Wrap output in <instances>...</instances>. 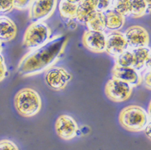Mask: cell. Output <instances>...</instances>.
Returning a JSON list of instances; mask_svg holds the SVG:
<instances>
[{"instance_id":"10","label":"cell","mask_w":151,"mask_h":150,"mask_svg":"<svg viewBox=\"0 0 151 150\" xmlns=\"http://www.w3.org/2000/svg\"><path fill=\"white\" fill-rule=\"evenodd\" d=\"M128 49L124 33L119 31H113L106 35L105 52L109 56L116 59Z\"/></svg>"},{"instance_id":"23","label":"cell","mask_w":151,"mask_h":150,"mask_svg":"<svg viewBox=\"0 0 151 150\" xmlns=\"http://www.w3.org/2000/svg\"><path fill=\"white\" fill-rule=\"evenodd\" d=\"M14 9L12 0H0V13H9Z\"/></svg>"},{"instance_id":"18","label":"cell","mask_w":151,"mask_h":150,"mask_svg":"<svg viewBox=\"0 0 151 150\" xmlns=\"http://www.w3.org/2000/svg\"><path fill=\"white\" fill-rule=\"evenodd\" d=\"M129 16L134 19L143 17L145 14H150V10L145 0H129Z\"/></svg>"},{"instance_id":"6","label":"cell","mask_w":151,"mask_h":150,"mask_svg":"<svg viewBox=\"0 0 151 150\" xmlns=\"http://www.w3.org/2000/svg\"><path fill=\"white\" fill-rule=\"evenodd\" d=\"M105 93L107 98L113 102H124L132 95L133 87L125 82L112 78L105 84Z\"/></svg>"},{"instance_id":"29","label":"cell","mask_w":151,"mask_h":150,"mask_svg":"<svg viewBox=\"0 0 151 150\" xmlns=\"http://www.w3.org/2000/svg\"><path fill=\"white\" fill-rule=\"evenodd\" d=\"M68 2H69V3H74V4H78L81 0H67Z\"/></svg>"},{"instance_id":"19","label":"cell","mask_w":151,"mask_h":150,"mask_svg":"<svg viewBox=\"0 0 151 150\" xmlns=\"http://www.w3.org/2000/svg\"><path fill=\"white\" fill-rule=\"evenodd\" d=\"M77 4L69 3L67 0H60L59 3V11L61 17L69 20L76 19Z\"/></svg>"},{"instance_id":"11","label":"cell","mask_w":151,"mask_h":150,"mask_svg":"<svg viewBox=\"0 0 151 150\" xmlns=\"http://www.w3.org/2000/svg\"><path fill=\"white\" fill-rule=\"evenodd\" d=\"M82 43L84 47L94 53H102L105 52L106 35L104 32L85 31L82 36Z\"/></svg>"},{"instance_id":"25","label":"cell","mask_w":151,"mask_h":150,"mask_svg":"<svg viewBox=\"0 0 151 150\" xmlns=\"http://www.w3.org/2000/svg\"><path fill=\"white\" fill-rule=\"evenodd\" d=\"M14 8L19 11H24L28 9L32 0H12Z\"/></svg>"},{"instance_id":"31","label":"cell","mask_w":151,"mask_h":150,"mask_svg":"<svg viewBox=\"0 0 151 150\" xmlns=\"http://www.w3.org/2000/svg\"><path fill=\"white\" fill-rule=\"evenodd\" d=\"M2 51V46H1V42H0V52Z\"/></svg>"},{"instance_id":"15","label":"cell","mask_w":151,"mask_h":150,"mask_svg":"<svg viewBox=\"0 0 151 150\" xmlns=\"http://www.w3.org/2000/svg\"><path fill=\"white\" fill-rule=\"evenodd\" d=\"M96 0H81L77 4L76 19L80 23H84V21L89 14L96 11Z\"/></svg>"},{"instance_id":"26","label":"cell","mask_w":151,"mask_h":150,"mask_svg":"<svg viewBox=\"0 0 151 150\" xmlns=\"http://www.w3.org/2000/svg\"><path fill=\"white\" fill-rule=\"evenodd\" d=\"M7 69H6V65L5 63V60L3 55L0 54V82L6 78Z\"/></svg>"},{"instance_id":"16","label":"cell","mask_w":151,"mask_h":150,"mask_svg":"<svg viewBox=\"0 0 151 150\" xmlns=\"http://www.w3.org/2000/svg\"><path fill=\"white\" fill-rule=\"evenodd\" d=\"M105 19V27L106 28L113 31H118L122 28L125 22V17L122 14L116 13L112 9L104 13Z\"/></svg>"},{"instance_id":"5","label":"cell","mask_w":151,"mask_h":150,"mask_svg":"<svg viewBox=\"0 0 151 150\" xmlns=\"http://www.w3.org/2000/svg\"><path fill=\"white\" fill-rule=\"evenodd\" d=\"M57 6V0H32L28 7L29 19L32 23L48 19Z\"/></svg>"},{"instance_id":"12","label":"cell","mask_w":151,"mask_h":150,"mask_svg":"<svg viewBox=\"0 0 151 150\" xmlns=\"http://www.w3.org/2000/svg\"><path fill=\"white\" fill-rule=\"evenodd\" d=\"M112 76L113 78L127 83L132 87L138 86L142 83V77L139 72L134 67H121L115 64L112 69Z\"/></svg>"},{"instance_id":"22","label":"cell","mask_w":151,"mask_h":150,"mask_svg":"<svg viewBox=\"0 0 151 150\" xmlns=\"http://www.w3.org/2000/svg\"><path fill=\"white\" fill-rule=\"evenodd\" d=\"M113 0H96V11L105 13L111 9Z\"/></svg>"},{"instance_id":"13","label":"cell","mask_w":151,"mask_h":150,"mask_svg":"<svg viewBox=\"0 0 151 150\" xmlns=\"http://www.w3.org/2000/svg\"><path fill=\"white\" fill-rule=\"evenodd\" d=\"M17 35V27L10 18L0 16V42L7 43Z\"/></svg>"},{"instance_id":"4","label":"cell","mask_w":151,"mask_h":150,"mask_svg":"<svg viewBox=\"0 0 151 150\" xmlns=\"http://www.w3.org/2000/svg\"><path fill=\"white\" fill-rule=\"evenodd\" d=\"M51 37V29L44 22L32 23L27 27L23 38V46L29 50L36 49L47 42Z\"/></svg>"},{"instance_id":"17","label":"cell","mask_w":151,"mask_h":150,"mask_svg":"<svg viewBox=\"0 0 151 150\" xmlns=\"http://www.w3.org/2000/svg\"><path fill=\"white\" fill-rule=\"evenodd\" d=\"M134 56V68L137 72H140L145 67L146 62L150 60V49L148 47H139L131 49Z\"/></svg>"},{"instance_id":"21","label":"cell","mask_w":151,"mask_h":150,"mask_svg":"<svg viewBox=\"0 0 151 150\" xmlns=\"http://www.w3.org/2000/svg\"><path fill=\"white\" fill-rule=\"evenodd\" d=\"M111 9L124 17L129 16V0H113Z\"/></svg>"},{"instance_id":"30","label":"cell","mask_w":151,"mask_h":150,"mask_svg":"<svg viewBox=\"0 0 151 150\" xmlns=\"http://www.w3.org/2000/svg\"><path fill=\"white\" fill-rule=\"evenodd\" d=\"M145 3L147 4V6H148V8L150 10V5H151V1L150 0H145Z\"/></svg>"},{"instance_id":"7","label":"cell","mask_w":151,"mask_h":150,"mask_svg":"<svg viewBox=\"0 0 151 150\" xmlns=\"http://www.w3.org/2000/svg\"><path fill=\"white\" fill-rule=\"evenodd\" d=\"M72 75L61 67H52L44 75V81L51 89L54 91L64 90L72 80Z\"/></svg>"},{"instance_id":"28","label":"cell","mask_w":151,"mask_h":150,"mask_svg":"<svg viewBox=\"0 0 151 150\" xmlns=\"http://www.w3.org/2000/svg\"><path fill=\"white\" fill-rule=\"evenodd\" d=\"M150 123H149L148 124H147V126L145 127V136H147V138L149 139V140H150L151 138V133H150Z\"/></svg>"},{"instance_id":"3","label":"cell","mask_w":151,"mask_h":150,"mask_svg":"<svg viewBox=\"0 0 151 150\" xmlns=\"http://www.w3.org/2000/svg\"><path fill=\"white\" fill-rule=\"evenodd\" d=\"M14 106L19 114L23 117H32L37 115L42 107L40 94L31 88L19 90L15 95Z\"/></svg>"},{"instance_id":"20","label":"cell","mask_w":151,"mask_h":150,"mask_svg":"<svg viewBox=\"0 0 151 150\" xmlns=\"http://www.w3.org/2000/svg\"><path fill=\"white\" fill-rule=\"evenodd\" d=\"M115 64L121 67H134V56L131 49L126 50L122 54L115 59Z\"/></svg>"},{"instance_id":"8","label":"cell","mask_w":151,"mask_h":150,"mask_svg":"<svg viewBox=\"0 0 151 150\" xmlns=\"http://www.w3.org/2000/svg\"><path fill=\"white\" fill-rule=\"evenodd\" d=\"M78 130V125L74 118L66 114L60 116L55 122V133L64 141H71L75 138Z\"/></svg>"},{"instance_id":"24","label":"cell","mask_w":151,"mask_h":150,"mask_svg":"<svg viewBox=\"0 0 151 150\" xmlns=\"http://www.w3.org/2000/svg\"><path fill=\"white\" fill-rule=\"evenodd\" d=\"M0 150H19L16 144L11 140L3 139L0 141Z\"/></svg>"},{"instance_id":"1","label":"cell","mask_w":151,"mask_h":150,"mask_svg":"<svg viewBox=\"0 0 151 150\" xmlns=\"http://www.w3.org/2000/svg\"><path fill=\"white\" fill-rule=\"evenodd\" d=\"M67 43L65 35L50 38L44 45L23 55L18 64V73L23 77H29L46 72L62 57Z\"/></svg>"},{"instance_id":"14","label":"cell","mask_w":151,"mask_h":150,"mask_svg":"<svg viewBox=\"0 0 151 150\" xmlns=\"http://www.w3.org/2000/svg\"><path fill=\"white\" fill-rule=\"evenodd\" d=\"M84 24L89 31L104 32L106 28L105 14L103 12L94 11L88 16Z\"/></svg>"},{"instance_id":"2","label":"cell","mask_w":151,"mask_h":150,"mask_svg":"<svg viewBox=\"0 0 151 150\" xmlns=\"http://www.w3.org/2000/svg\"><path fill=\"white\" fill-rule=\"evenodd\" d=\"M118 121L123 128L133 133L144 131L149 123L150 116L139 105H129L120 112Z\"/></svg>"},{"instance_id":"27","label":"cell","mask_w":151,"mask_h":150,"mask_svg":"<svg viewBox=\"0 0 151 150\" xmlns=\"http://www.w3.org/2000/svg\"><path fill=\"white\" fill-rule=\"evenodd\" d=\"M142 81H143V83H144V86H145L146 88L150 89V88H151L150 69H148L147 70V72H145L144 76H143V79H142Z\"/></svg>"},{"instance_id":"9","label":"cell","mask_w":151,"mask_h":150,"mask_svg":"<svg viewBox=\"0 0 151 150\" xmlns=\"http://www.w3.org/2000/svg\"><path fill=\"white\" fill-rule=\"evenodd\" d=\"M125 40L129 49L148 47L150 35L148 32L143 27L134 25L126 29L124 33Z\"/></svg>"}]
</instances>
